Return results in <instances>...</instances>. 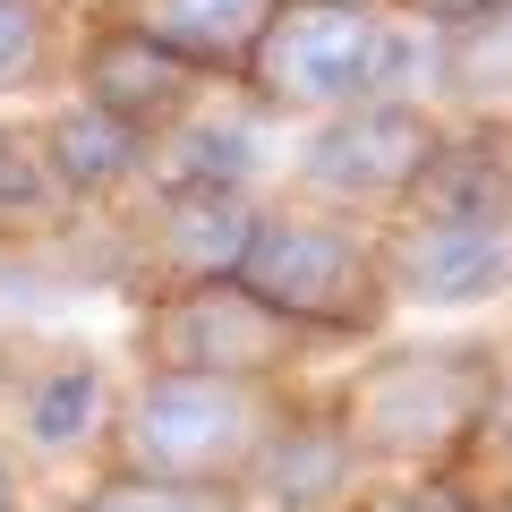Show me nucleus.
Instances as JSON below:
<instances>
[{
    "label": "nucleus",
    "instance_id": "nucleus-18",
    "mask_svg": "<svg viewBox=\"0 0 512 512\" xmlns=\"http://www.w3.org/2000/svg\"><path fill=\"white\" fill-rule=\"evenodd\" d=\"M69 205V188L52 180V154H43L35 128H0V231H18V222H52Z\"/></svg>",
    "mask_w": 512,
    "mask_h": 512
},
{
    "label": "nucleus",
    "instance_id": "nucleus-19",
    "mask_svg": "<svg viewBox=\"0 0 512 512\" xmlns=\"http://www.w3.org/2000/svg\"><path fill=\"white\" fill-rule=\"evenodd\" d=\"M52 0H0V94L35 86L52 69Z\"/></svg>",
    "mask_w": 512,
    "mask_h": 512
},
{
    "label": "nucleus",
    "instance_id": "nucleus-1",
    "mask_svg": "<svg viewBox=\"0 0 512 512\" xmlns=\"http://www.w3.org/2000/svg\"><path fill=\"white\" fill-rule=\"evenodd\" d=\"M291 393L282 376H188V367H146V384L111 410L103 461L154 478H197V487H239L265 436L282 427Z\"/></svg>",
    "mask_w": 512,
    "mask_h": 512
},
{
    "label": "nucleus",
    "instance_id": "nucleus-5",
    "mask_svg": "<svg viewBox=\"0 0 512 512\" xmlns=\"http://www.w3.org/2000/svg\"><path fill=\"white\" fill-rule=\"evenodd\" d=\"M444 146V120L419 103H393V94H376V103H350L333 111V120H316V137L299 146V197L308 205H333V214H402V197L419 188L427 154Z\"/></svg>",
    "mask_w": 512,
    "mask_h": 512
},
{
    "label": "nucleus",
    "instance_id": "nucleus-9",
    "mask_svg": "<svg viewBox=\"0 0 512 512\" xmlns=\"http://www.w3.org/2000/svg\"><path fill=\"white\" fill-rule=\"evenodd\" d=\"M239 487L265 512H359L367 453H359V436H350L342 402H291Z\"/></svg>",
    "mask_w": 512,
    "mask_h": 512
},
{
    "label": "nucleus",
    "instance_id": "nucleus-23",
    "mask_svg": "<svg viewBox=\"0 0 512 512\" xmlns=\"http://www.w3.org/2000/svg\"><path fill=\"white\" fill-rule=\"evenodd\" d=\"M0 512H26L18 504V453H9V444H0Z\"/></svg>",
    "mask_w": 512,
    "mask_h": 512
},
{
    "label": "nucleus",
    "instance_id": "nucleus-3",
    "mask_svg": "<svg viewBox=\"0 0 512 512\" xmlns=\"http://www.w3.org/2000/svg\"><path fill=\"white\" fill-rule=\"evenodd\" d=\"M410 60V35L384 18V0H282L248 52L239 86L265 111L333 120L350 103H376Z\"/></svg>",
    "mask_w": 512,
    "mask_h": 512
},
{
    "label": "nucleus",
    "instance_id": "nucleus-21",
    "mask_svg": "<svg viewBox=\"0 0 512 512\" xmlns=\"http://www.w3.org/2000/svg\"><path fill=\"white\" fill-rule=\"evenodd\" d=\"M512 453V350H495V393H487V419H478V444L470 453Z\"/></svg>",
    "mask_w": 512,
    "mask_h": 512
},
{
    "label": "nucleus",
    "instance_id": "nucleus-8",
    "mask_svg": "<svg viewBox=\"0 0 512 512\" xmlns=\"http://www.w3.org/2000/svg\"><path fill=\"white\" fill-rule=\"evenodd\" d=\"M384 282L410 308H478V299L512 291V222H427L393 214L376 231Z\"/></svg>",
    "mask_w": 512,
    "mask_h": 512
},
{
    "label": "nucleus",
    "instance_id": "nucleus-7",
    "mask_svg": "<svg viewBox=\"0 0 512 512\" xmlns=\"http://www.w3.org/2000/svg\"><path fill=\"white\" fill-rule=\"evenodd\" d=\"M256 239V205L239 188H197V180H163L154 205L128 231V256H137V299L163 291H197V282H231L239 256Z\"/></svg>",
    "mask_w": 512,
    "mask_h": 512
},
{
    "label": "nucleus",
    "instance_id": "nucleus-6",
    "mask_svg": "<svg viewBox=\"0 0 512 512\" xmlns=\"http://www.w3.org/2000/svg\"><path fill=\"white\" fill-rule=\"evenodd\" d=\"M299 342L308 333L282 308H265L239 274L146 299V325H137L146 367H188V376H282L299 367Z\"/></svg>",
    "mask_w": 512,
    "mask_h": 512
},
{
    "label": "nucleus",
    "instance_id": "nucleus-2",
    "mask_svg": "<svg viewBox=\"0 0 512 512\" xmlns=\"http://www.w3.org/2000/svg\"><path fill=\"white\" fill-rule=\"evenodd\" d=\"M495 393V350L444 342V350H384L342 384V419L367 461L384 470H453L478 444Z\"/></svg>",
    "mask_w": 512,
    "mask_h": 512
},
{
    "label": "nucleus",
    "instance_id": "nucleus-16",
    "mask_svg": "<svg viewBox=\"0 0 512 512\" xmlns=\"http://www.w3.org/2000/svg\"><path fill=\"white\" fill-rule=\"evenodd\" d=\"M163 180H197V188H248V171H256V120L248 111H188L180 128H163Z\"/></svg>",
    "mask_w": 512,
    "mask_h": 512
},
{
    "label": "nucleus",
    "instance_id": "nucleus-24",
    "mask_svg": "<svg viewBox=\"0 0 512 512\" xmlns=\"http://www.w3.org/2000/svg\"><path fill=\"white\" fill-rule=\"evenodd\" d=\"M470 512H512V478H495L487 495H470Z\"/></svg>",
    "mask_w": 512,
    "mask_h": 512
},
{
    "label": "nucleus",
    "instance_id": "nucleus-17",
    "mask_svg": "<svg viewBox=\"0 0 512 512\" xmlns=\"http://www.w3.org/2000/svg\"><path fill=\"white\" fill-rule=\"evenodd\" d=\"M248 487H197V478H154V470H111L94 478V495L77 512H239Z\"/></svg>",
    "mask_w": 512,
    "mask_h": 512
},
{
    "label": "nucleus",
    "instance_id": "nucleus-14",
    "mask_svg": "<svg viewBox=\"0 0 512 512\" xmlns=\"http://www.w3.org/2000/svg\"><path fill=\"white\" fill-rule=\"evenodd\" d=\"M18 436L35 444L43 461L77 453V444H103V367L94 359H52L35 384L18 393Z\"/></svg>",
    "mask_w": 512,
    "mask_h": 512
},
{
    "label": "nucleus",
    "instance_id": "nucleus-10",
    "mask_svg": "<svg viewBox=\"0 0 512 512\" xmlns=\"http://www.w3.org/2000/svg\"><path fill=\"white\" fill-rule=\"evenodd\" d=\"M77 86H86V103H103V111H120V120H137V128L163 137V128H180L188 111H197L205 69L180 60L137 9H128V18H103L86 35V52H77Z\"/></svg>",
    "mask_w": 512,
    "mask_h": 512
},
{
    "label": "nucleus",
    "instance_id": "nucleus-13",
    "mask_svg": "<svg viewBox=\"0 0 512 512\" xmlns=\"http://www.w3.org/2000/svg\"><path fill=\"white\" fill-rule=\"evenodd\" d=\"M274 9L282 0H137V18L180 60H197L205 77H248V52H256Z\"/></svg>",
    "mask_w": 512,
    "mask_h": 512
},
{
    "label": "nucleus",
    "instance_id": "nucleus-20",
    "mask_svg": "<svg viewBox=\"0 0 512 512\" xmlns=\"http://www.w3.org/2000/svg\"><path fill=\"white\" fill-rule=\"evenodd\" d=\"M359 512H470V487H461L453 470H410V478H393V487H367Z\"/></svg>",
    "mask_w": 512,
    "mask_h": 512
},
{
    "label": "nucleus",
    "instance_id": "nucleus-15",
    "mask_svg": "<svg viewBox=\"0 0 512 512\" xmlns=\"http://www.w3.org/2000/svg\"><path fill=\"white\" fill-rule=\"evenodd\" d=\"M436 43H444V86H461L478 120H512V0L444 26Z\"/></svg>",
    "mask_w": 512,
    "mask_h": 512
},
{
    "label": "nucleus",
    "instance_id": "nucleus-11",
    "mask_svg": "<svg viewBox=\"0 0 512 512\" xmlns=\"http://www.w3.org/2000/svg\"><path fill=\"white\" fill-rule=\"evenodd\" d=\"M402 214H427V222H512V120L444 128V146L427 154V171L402 197Z\"/></svg>",
    "mask_w": 512,
    "mask_h": 512
},
{
    "label": "nucleus",
    "instance_id": "nucleus-4",
    "mask_svg": "<svg viewBox=\"0 0 512 512\" xmlns=\"http://www.w3.org/2000/svg\"><path fill=\"white\" fill-rule=\"evenodd\" d=\"M239 282L265 308H282L299 333H376L393 308L384 248L333 214H256Z\"/></svg>",
    "mask_w": 512,
    "mask_h": 512
},
{
    "label": "nucleus",
    "instance_id": "nucleus-22",
    "mask_svg": "<svg viewBox=\"0 0 512 512\" xmlns=\"http://www.w3.org/2000/svg\"><path fill=\"white\" fill-rule=\"evenodd\" d=\"M384 9H402V18H427L444 35V26H461V18H478V9H495V0H384Z\"/></svg>",
    "mask_w": 512,
    "mask_h": 512
},
{
    "label": "nucleus",
    "instance_id": "nucleus-12",
    "mask_svg": "<svg viewBox=\"0 0 512 512\" xmlns=\"http://www.w3.org/2000/svg\"><path fill=\"white\" fill-rule=\"evenodd\" d=\"M35 137H43L52 180L69 188V197H120V188L146 180V163H154V128L120 120V111L86 103V94H77V103H60Z\"/></svg>",
    "mask_w": 512,
    "mask_h": 512
}]
</instances>
